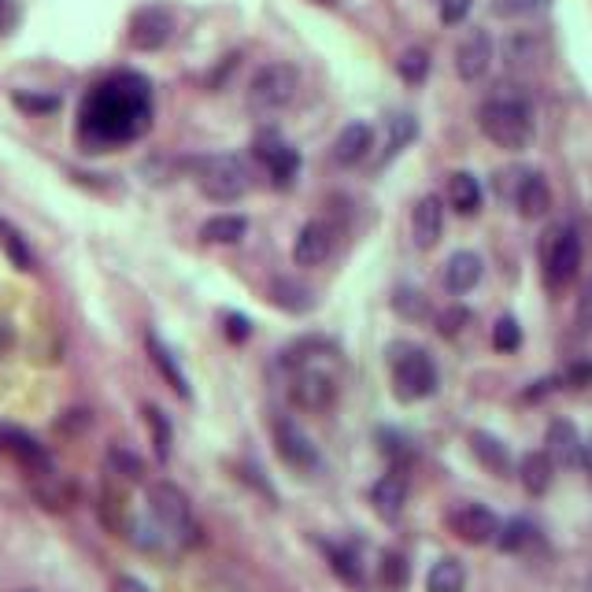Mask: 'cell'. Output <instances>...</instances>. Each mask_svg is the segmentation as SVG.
<instances>
[{
    "label": "cell",
    "instance_id": "1",
    "mask_svg": "<svg viewBox=\"0 0 592 592\" xmlns=\"http://www.w3.org/2000/svg\"><path fill=\"white\" fill-rule=\"evenodd\" d=\"M149 86L138 75H115L93 86L82 104V138L93 145H119L149 130Z\"/></svg>",
    "mask_w": 592,
    "mask_h": 592
},
{
    "label": "cell",
    "instance_id": "2",
    "mask_svg": "<svg viewBox=\"0 0 592 592\" xmlns=\"http://www.w3.org/2000/svg\"><path fill=\"white\" fill-rule=\"evenodd\" d=\"M478 127L492 145L523 152L533 141V112L523 96H492L478 107Z\"/></svg>",
    "mask_w": 592,
    "mask_h": 592
},
{
    "label": "cell",
    "instance_id": "3",
    "mask_svg": "<svg viewBox=\"0 0 592 592\" xmlns=\"http://www.w3.org/2000/svg\"><path fill=\"white\" fill-rule=\"evenodd\" d=\"M193 182L201 185V193L215 204H233L253 190V167L233 152L222 156H204L193 159Z\"/></svg>",
    "mask_w": 592,
    "mask_h": 592
},
{
    "label": "cell",
    "instance_id": "4",
    "mask_svg": "<svg viewBox=\"0 0 592 592\" xmlns=\"http://www.w3.org/2000/svg\"><path fill=\"white\" fill-rule=\"evenodd\" d=\"M389 371H392V392L403 400V403H415V400H426L437 392L441 385V374H437V363L426 348H415V345H397L389 352Z\"/></svg>",
    "mask_w": 592,
    "mask_h": 592
},
{
    "label": "cell",
    "instance_id": "5",
    "mask_svg": "<svg viewBox=\"0 0 592 592\" xmlns=\"http://www.w3.org/2000/svg\"><path fill=\"white\" fill-rule=\"evenodd\" d=\"M296 93H300V70L293 64H267L259 67L253 75V82L245 89V104L248 112L259 115V119H267V115L274 112H285Z\"/></svg>",
    "mask_w": 592,
    "mask_h": 592
},
{
    "label": "cell",
    "instance_id": "6",
    "mask_svg": "<svg viewBox=\"0 0 592 592\" xmlns=\"http://www.w3.org/2000/svg\"><path fill=\"white\" fill-rule=\"evenodd\" d=\"M149 511H152V518L164 526V533L178 537L182 544H193L196 533H201L193 523L190 497H185L175 481H156V486L149 489Z\"/></svg>",
    "mask_w": 592,
    "mask_h": 592
},
{
    "label": "cell",
    "instance_id": "7",
    "mask_svg": "<svg viewBox=\"0 0 592 592\" xmlns=\"http://www.w3.org/2000/svg\"><path fill=\"white\" fill-rule=\"evenodd\" d=\"M293 378H289V400L296 411H330L337 400V378L330 371H322L316 363H293Z\"/></svg>",
    "mask_w": 592,
    "mask_h": 592
},
{
    "label": "cell",
    "instance_id": "8",
    "mask_svg": "<svg viewBox=\"0 0 592 592\" xmlns=\"http://www.w3.org/2000/svg\"><path fill=\"white\" fill-rule=\"evenodd\" d=\"M581 267V237L574 227L552 230L549 245H544V278H549L552 289H563L567 282H574Z\"/></svg>",
    "mask_w": 592,
    "mask_h": 592
},
{
    "label": "cell",
    "instance_id": "9",
    "mask_svg": "<svg viewBox=\"0 0 592 592\" xmlns=\"http://www.w3.org/2000/svg\"><path fill=\"white\" fill-rule=\"evenodd\" d=\"M271 437H274V448L285 466H293V471H300V474L319 471V448L311 445V437L304 434L289 415L271 419Z\"/></svg>",
    "mask_w": 592,
    "mask_h": 592
},
{
    "label": "cell",
    "instance_id": "10",
    "mask_svg": "<svg viewBox=\"0 0 592 592\" xmlns=\"http://www.w3.org/2000/svg\"><path fill=\"white\" fill-rule=\"evenodd\" d=\"M253 149H256L259 164H267V175H271V182L278 185V190H289L296 170H300V156H296V149L285 145V141L271 130L259 133V138L253 141Z\"/></svg>",
    "mask_w": 592,
    "mask_h": 592
},
{
    "label": "cell",
    "instance_id": "11",
    "mask_svg": "<svg viewBox=\"0 0 592 592\" xmlns=\"http://www.w3.org/2000/svg\"><path fill=\"white\" fill-rule=\"evenodd\" d=\"M175 34V15L167 12L164 4H149V8H138L130 20V44L138 52H156L164 49Z\"/></svg>",
    "mask_w": 592,
    "mask_h": 592
},
{
    "label": "cell",
    "instance_id": "12",
    "mask_svg": "<svg viewBox=\"0 0 592 592\" xmlns=\"http://www.w3.org/2000/svg\"><path fill=\"white\" fill-rule=\"evenodd\" d=\"M448 526H452V533L460 537L463 544H474V549L492 544V541H497V533H500V518L492 515L486 504L455 507L452 515H448Z\"/></svg>",
    "mask_w": 592,
    "mask_h": 592
},
{
    "label": "cell",
    "instance_id": "13",
    "mask_svg": "<svg viewBox=\"0 0 592 592\" xmlns=\"http://www.w3.org/2000/svg\"><path fill=\"white\" fill-rule=\"evenodd\" d=\"M330 253H334V230H330L322 219L304 222L300 233H296V245H293L296 267H319V263H326Z\"/></svg>",
    "mask_w": 592,
    "mask_h": 592
},
{
    "label": "cell",
    "instance_id": "14",
    "mask_svg": "<svg viewBox=\"0 0 592 592\" xmlns=\"http://www.w3.org/2000/svg\"><path fill=\"white\" fill-rule=\"evenodd\" d=\"M492 64V38L486 30H471L455 49V70H460L463 82H478L489 75Z\"/></svg>",
    "mask_w": 592,
    "mask_h": 592
},
{
    "label": "cell",
    "instance_id": "15",
    "mask_svg": "<svg viewBox=\"0 0 592 592\" xmlns=\"http://www.w3.org/2000/svg\"><path fill=\"white\" fill-rule=\"evenodd\" d=\"M371 504H374V511H378V515L385 518V523L400 518L403 504H408V466H392L389 474H382V478L374 481Z\"/></svg>",
    "mask_w": 592,
    "mask_h": 592
},
{
    "label": "cell",
    "instance_id": "16",
    "mask_svg": "<svg viewBox=\"0 0 592 592\" xmlns=\"http://www.w3.org/2000/svg\"><path fill=\"white\" fill-rule=\"evenodd\" d=\"M0 445L8 448V452L20 460L26 471L34 474V478H41V474H52V455L44 452V448L34 441L30 434H23V429H12V426H0Z\"/></svg>",
    "mask_w": 592,
    "mask_h": 592
},
{
    "label": "cell",
    "instance_id": "17",
    "mask_svg": "<svg viewBox=\"0 0 592 592\" xmlns=\"http://www.w3.org/2000/svg\"><path fill=\"white\" fill-rule=\"evenodd\" d=\"M445 233V204L441 196H423L411 211V237H415L419 248H434Z\"/></svg>",
    "mask_w": 592,
    "mask_h": 592
},
{
    "label": "cell",
    "instance_id": "18",
    "mask_svg": "<svg viewBox=\"0 0 592 592\" xmlns=\"http://www.w3.org/2000/svg\"><path fill=\"white\" fill-rule=\"evenodd\" d=\"M544 455H549L555 466H574L581 460V437L570 419H555L549 426V434H544Z\"/></svg>",
    "mask_w": 592,
    "mask_h": 592
},
{
    "label": "cell",
    "instance_id": "19",
    "mask_svg": "<svg viewBox=\"0 0 592 592\" xmlns=\"http://www.w3.org/2000/svg\"><path fill=\"white\" fill-rule=\"evenodd\" d=\"M374 149V130L366 123H348L334 141V164L337 167H356L371 156Z\"/></svg>",
    "mask_w": 592,
    "mask_h": 592
},
{
    "label": "cell",
    "instance_id": "20",
    "mask_svg": "<svg viewBox=\"0 0 592 592\" xmlns=\"http://www.w3.org/2000/svg\"><path fill=\"white\" fill-rule=\"evenodd\" d=\"M471 452H474V460H478L492 474V478H507V474H511V452H507V445L500 441V437L486 434V429H474V434H471Z\"/></svg>",
    "mask_w": 592,
    "mask_h": 592
},
{
    "label": "cell",
    "instance_id": "21",
    "mask_svg": "<svg viewBox=\"0 0 592 592\" xmlns=\"http://www.w3.org/2000/svg\"><path fill=\"white\" fill-rule=\"evenodd\" d=\"M515 204H518V215H523V219H544L552 208L549 182H544L541 175H523V182H518V190H515Z\"/></svg>",
    "mask_w": 592,
    "mask_h": 592
},
{
    "label": "cell",
    "instance_id": "22",
    "mask_svg": "<svg viewBox=\"0 0 592 592\" xmlns=\"http://www.w3.org/2000/svg\"><path fill=\"white\" fill-rule=\"evenodd\" d=\"M518 481L529 497H544L555 481V463L544 452H526L523 463H518Z\"/></svg>",
    "mask_w": 592,
    "mask_h": 592
},
{
    "label": "cell",
    "instance_id": "23",
    "mask_svg": "<svg viewBox=\"0 0 592 592\" xmlns=\"http://www.w3.org/2000/svg\"><path fill=\"white\" fill-rule=\"evenodd\" d=\"M145 348H149V360H152V366H156V371L164 374L170 389H175L182 400H190V382H185V374H182V366H178L175 352H170V348H167L164 340H159L156 334H149V337H145Z\"/></svg>",
    "mask_w": 592,
    "mask_h": 592
},
{
    "label": "cell",
    "instance_id": "24",
    "mask_svg": "<svg viewBox=\"0 0 592 592\" xmlns=\"http://www.w3.org/2000/svg\"><path fill=\"white\" fill-rule=\"evenodd\" d=\"M478 282H481V256L455 253L445 263V289L448 293H471Z\"/></svg>",
    "mask_w": 592,
    "mask_h": 592
},
{
    "label": "cell",
    "instance_id": "25",
    "mask_svg": "<svg viewBox=\"0 0 592 592\" xmlns=\"http://www.w3.org/2000/svg\"><path fill=\"white\" fill-rule=\"evenodd\" d=\"M448 204H452L455 215H474L481 208V182L471 170H455L448 178Z\"/></svg>",
    "mask_w": 592,
    "mask_h": 592
},
{
    "label": "cell",
    "instance_id": "26",
    "mask_svg": "<svg viewBox=\"0 0 592 592\" xmlns=\"http://www.w3.org/2000/svg\"><path fill=\"white\" fill-rule=\"evenodd\" d=\"M322 552H326V559H330V570L337 574L345 585H352V589H363V563H360V552L356 549H348V544H322Z\"/></svg>",
    "mask_w": 592,
    "mask_h": 592
},
{
    "label": "cell",
    "instance_id": "27",
    "mask_svg": "<svg viewBox=\"0 0 592 592\" xmlns=\"http://www.w3.org/2000/svg\"><path fill=\"white\" fill-rule=\"evenodd\" d=\"M463 589H466V570L460 559L445 555V559H437L434 567H429L426 592H463Z\"/></svg>",
    "mask_w": 592,
    "mask_h": 592
},
{
    "label": "cell",
    "instance_id": "28",
    "mask_svg": "<svg viewBox=\"0 0 592 592\" xmlns=\"http://www.w3.org/2000/svg\"><path fill=\"white\" fill-rule=\"evenodd\" d=\"M533 541H537V526L529 523V518H511V523H500V533L492 544L507 555H518V552H526Z\"/></svg>",
    "mask_w": 592,
    "mask_h": 592
},
{
    "label": "cell",
    "instance_id": "29",
    "mask_svg": "<svg viewBox=\"0 0 592 592\" xmlns=\"http://www.w3.org/2000/svg\"><path fill=\"white\" fill-rule=\"evenodd\" d=\"M248 233V222L241 219V215H215V219L204 222L201 237L208 241V245H233V241H241Z\"/></svg>",
    "mask_w": 592,
    "mask_h": 592
},
{
    "label": "cell",
    "instance_id": "30",
    "mask_svg": "<svg viewBox=\"0 0 592 592\" xmlns=\"http://www.w3.org/2000/svg\"><path fill=\"white\" fill-rule=\"evenodd\" d=\"M34 497L49 511H67L70 500H75V489H70L67 481H60L56 474H41V478L34 481Z\"/></svg>",
    "mask_w": 592,
    "mask_h": 592
},
{
    "label": "cell",
    "instance_id": "31",
    "mask_svg": "<svg viewBox=\"0 0 592 592\" xmlns=\"http://www.w3.org/2000/svg\"><path fill=\"white\" fill-rule=\"evenodd\" d=\"M145 426H149V437H152V448H156V460L167 463L170 460V441H175V429H170V419L156 403H145Z\"/></svg>",
    "mask_w": 592,
    "mask_h": 592
},
{
    "label": "cell",
    "instance_id": "32",
    "mask_svg": "<svg viewBox=\"0 0 592 592\" xmlns=\"http://www.w3.org/2000/svg\"><path fill=\"white\" fill-rule=\"evenodd\" d=\"M378 578H382L385 592H403V589H408V581H411V563H408V555L385 552V555H382V567H378Z\"/></svg>",
    "mask_w": 592,
    "mask_h": 592
},
{
    "label": "cell",
    "instance_id": "33",
    "mask_svg": "<svg viewBox=\"0 0 592 592\" xmlns=\"http://www.w3.org/2000/svg\"><path fill=\"white\" fill-rule=\"evenodd\" d=\"M397 75L403 78L408 86H423L426 75H429V52L426 49H408L403 56L397 60Z\"/></svg>",
    "mask_w": 592,
    "mask_h": 592
},
{
    "label": "cell",
    "instance_id": "34",
    "mask_svg": "<svg viewBox=\"0 0 592 592\" xmlns=\"http://www.w3.org/2000/svg\"><path fill=\"white\" fill-rule=\"evenodd\" d=\"M492 348L497 352H518L523 348V326L511 316H500L497 326H492Z\"/></svg>",
    "mask_w": 592,
    "mask_h": 592
},
{
    "label": "cell",
    "instance_id": "35",
    "mask_svg": "<svg viewBox=\"0 0 592 592\" xmlns=\"http://www.w3.org/2000/svg\"><path fill=\"white\" fill-rule=\"evenodd\" d=\"M419 133V123L411 119V115H392L389 119V145H385V156H397V152L408 145V141H415Z\"/></svg>",
    "mask_w": 592,
    "mask_h": 592
},
{
    "label": "cell",
    "instance_id": "36",
    "mask_svg": "<svg viewBox=\"0 0 592 592\" xmlns=\"http://www.w3.org/2000/svg\"><path fill=\"white\" fill-rule=\"evenodd\" d=\"M107 463H112L115 474H123V478H130V481H141V474H145V463H141L133 452H127V448H112Z\"/></svg>",
    "mask_w": 592,
    "mask_h": 592
},
{
    "label": "cell",
    "instance_id": "37",
    "mask_svg": "<svg viewBox=\"0 0 592 592\" xmlns=\"http://www.w3.org/2000/svg\"><path fill=\"white\" fill-rule=\"evenodd\" d=\"M378 441H382V452L392 460V466H408L411 448L403 441V434H397V429H378Z\"/></svg>",
    "mask_w": 592,
    "mask_h": 592
},
{
    "label": "cell",
    "instance_id": "38",
    "mask_svg": "<svg viewBox=\"0 0 592 592\" xmlns=\"http://www.w3.org/2000/svg\"><path fill=\"white\" fill-rule=\"evenodd\" d=\"M392 308H397L403 319H423L429 311V304L419 289H400L397 296H392Z\"/></svg>",
    "mask_w": 592,
    "mask_h": 592
},
{
    "label": "cell",
    "instance_id": "39",
    "mask_svg": "<svg viewBox=\"0 0 592 592\" xmlns=\"http://www.w3.org/2000/svg\"><path fill=\"white\" fill-rule=\"evenodd\" d=\"M471 311L466 308H452V311H445L441 319H437V330H441V337H460L463 334V326H471Z\"/></svg>",
    "mask_w": 592,
    "mask_h": 592
},
{
    "label": "cell",
    "instance_id": "40",
    "mask_svg": "<svg viewBox=\"0 0 592 592\" xmlns=\"http://www.w3.org/2000/svg\"><path fill=\"white\" fill-rule=\"evenodd\" d=\"M537 8H544V0H497L492 12L507 20V15H529V12H537Z\"/></svg>",
    "mask_w": 592,
    "mask_h": 592
},
{
    "label": "cell",
    "instance_id": "41",
    "mask_svg": "<svg viewBox=\"0 0 592 592\" xmlns=\"http://www.w3.org/2000/svg\"><path fill=\"white\" fill-rule=\"evenodd\" d=\"M12 101L15 107H23V112H56L60 107L56 96H34V93H15Z\"/></svg>",
    "mask_w": 592,
    "mask_h": 592
},
{
    "label": "cell",
    "instance_id": "42",
    "mask_svg": "<svg viewBox=\"0 0 592 592\" xmlns=\"http://www.w3.org/2000/svg\"><path fill=\"white\" fill-rule=\"evenodd\" d=\"M471 8H474V0H441V23H448V26L463 23L466 15H471Z\"/></svg>",
    "mask_w": 592,
    "mask_h": 592
},
{
    "label": "cell",
    "instance_id": "43",
    "mask_svg": "<svg viewBox=\"0 0 592 592\" xmlns=\"http://www.w3.org/2000/svg\"><path fill=\"white\" fill-rule=\"evenodd\" d=\"M563 382H567L570 389H589V385H592V363H585V360L570 363L567 374H563Z\"/></svg>",
    "mask_w": 592,
    "mask_h": 592
},
{
    "label": "cell",
    "instance_id": "44",
    "mask_svg": "<svg viewBox=\"0 0 592 592\" xmlns=\"http://www.w3.org/2000/svg\"><path fill=\"white\" fill-rule=\"evenodd\" d=\"M578 322L585 330H592V282L581 285V296H578Z\"/></svg>",
    "mask_w": 592,
    "mask_h": 592
},
{
    "label": "cell",
    "instance_id": "45",
    "mask_svg": "<svg viewBox=\"0 0 592 592\" xmlns=\"http://www.w3.org/2000/svg\"><path fill=\"white\" fill-rule=\"evenodd\" d=\"M248 334H253V322L241 319V316H227V337L230 340H245Z\"/></svg>",
    "mask_w": 592,
    "mask_h": 592
},
{
    "label": "cell",
    "instance_id": "46",
    "mask_svg": "<svg viewBox=\"0 0 592 592\" xmlns=\"http://www.w3.org/2000/svg\"><path fill=\"white\" fill-rule=\"evenodd\" d=\"M112 592H152L141 578H130V574H123V578L112 581Z\"/></svg>",
    "mask_w": 592,
    "mask_h": 592
},
{
    "label": "cell",
    "instance_id": "47",
    "mask_svg": "<svg viewBox=\"0 0 592 592\" xmlns=\"http://www.w3.org/2000/svg\"><path fill=\"white\" fill-rule=\"evenodd\" d=\"M581 466H585V474H589V486H592V437L589 441H581Z\"/></svg>",
    "mask_w": 592,
    "mask_h": 592
},
{
    "label": "cell",
    "instance_id": "48",
    "mask_svg": "<svg viewBox=\"0 0 592 592\" xmlns=\"http://www.w3.org/2000/svg\"><path fill=\"white\" fill-rule=\"evenodd\" d=\"M8 348H12V334H8V326H0V356H4Z\"/></svg>",
    "mask_w": 592,
    "mask_h": 592
},
{
    "label": "cell",
    "instance_id": "49",
    "mask_svg": "<svg viewBox=\"0 0 592 592\" xmlns=\"http://www.w3.org/2000/svg\"><path fill=\"white\" fill-rule=\"evenodd\" d=\"M319 4H337V0H319Z\"/></svg>",
    "mask_w": 592,
    "mask_h": 592
}]
</instances>
